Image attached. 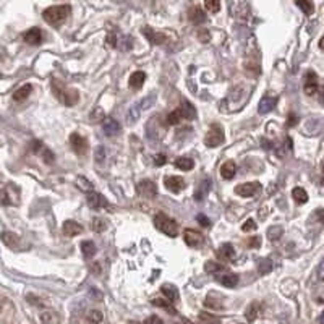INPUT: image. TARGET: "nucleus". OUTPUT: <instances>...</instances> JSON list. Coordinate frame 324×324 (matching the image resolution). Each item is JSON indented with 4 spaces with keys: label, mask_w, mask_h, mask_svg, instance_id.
<instances>
[{
    "label": "nucleus",
    "mask_w": 324,
    "mask_h": 324,
    "mask_svg": "<svg viewBox=\"0 0 324 324\" xmlns=\"http://www.w3.org/2000/svg\"><path fill=\"white\" fill-rule=\"evenodd\" d=\"M261 190V183L259 182H247V183H240L235 187V193L242 198H251L256 193H259Z\"/></svg>",
    "instance_id": "obj_6"
},
{
    "label": "nucleus",
    "mask_w": 324,
    "mask_h": 324,
    "mask_svg": "<svg viewBox=\"0 0 324 324\" xmlns=\"http://www.w3.org/2000/svg\"><path fill=\"white\" fill-rule=\"evenodd\" d=\"M166 156H164V154H157V156H154V164H156L157 167H161V166H164V164H166Z\"/></svg>",
    "instance_id": "obj_50"
},
{
    "label": "nucleus",
    "mask_w": 324,
    "mask_h": 324,
    "mask_svg": "<svg viewBox=\"0 0 324 324\" xmlns=\"http://www.w3.org/2000/svg\"><path fill=\"white\" fill-rule=\"evenodd\" d=\"M152 303L156 305V306L164 308V310H167L169 313H175V310H174L172 305H171V300H167L166 297H164V299H154V300H152Z\"/></svg>",
    "instance_id": "obj_39"
},
{
    "label": "nucleus",
    "mask_w": 324,
    "mask_h": 324,
    "mask_svg": "<svg viewBox=\"0 0 324 324\" xmlns=\"http://www.w3.org/2000/svg\"><path fill=\"white\" fill-rule=\"evenodd\" d=\"M2 240L7 243L8 247H12V248H15L13 245L15 243H18L20 242V238L17 237V235H13V233H10V232H5V233H2Z\"/></svg>",
    "instance_id": "obj_42"
},
{
    "label": "nucleus",
    "mask_w": 324,
    "mask_h": 324,
    "mask_svg": "<svg viewBox=\"0 0 324 324\" xmlns=\"http://www.w3.org/2000/svg\"><path fill=\"white\" fill-rule=\"evenodd\" d=\"M86 318H88V320L91 321L93 324H99V323H102V320H104L102 313H100L99 310H89V311L86 313Z\"/></svg>",
    "instance_id": "obj_38"
},
{
    "label": "nucleus",
    "mask_w": 324,
    "mask_h": 324,
    "mask_svg": "<svg viewBox=\"0 0 324 324\" xmlns=\"http://www.w3.org/2000/svg\"><path fill=\"white\" fill-rule=\"evenodd\" d=\"M235 172H237V167H235V164H233L232 161H227V162H224V164L221 166V175H222V178L232 180L233 177H235Z\"/></svg>",
    "instance_id": "obj_22"
},
{
    "label": "nucleus",
    "mask_w": 324,
    "mask_h": 324,
    "mask_svg": "<svg viewBox=\"0 0 324 324\" xmlns=\"http://www.w3.org/2000/svg\"><path fill=\"white\" fill-rule=\"evenodd\" d=\"M273 268H274V264H273V261H271L269 258H263L261 261L258 263V273L261 274V275L269 274L271 271H273Z\"/></svg>",
    "instance_id": "obj_33"
},
{
    "label": "nucleus",
    "mask_w": 324,
    "mask_h": 324,
    "mask_svg": "<svg viewBox=\"0 0 324 324\" xmlns=\"http://www.w3.org/2000/svg\"><path fill=\"white\" fill-rule=\"evenodd\" d=\"M206 306L211 308V310H221L222 308V297L217 294V292H211L206 299Z\"/></svg>",
    "instance_id": "obj_25"
},
{
    "label": "nucleus",
    "mask_w": 324,
    "mask_h": 324,
    "mask_svg": "<svg viewBox=\"0 0 324 324\" xmlns=\"http://www.w3.org/2000/svg\"><path fill=\"white\" fill-rule=\"evenodd\" d=\"M94 161L98 164H104L105 162V150L104 146H99L98 150L94 151Z\"/></svg>",
    "instance_id": "obj_44"
},
{
    "label": "nucleus",
    "mask_w": 324,
    "mask_h": 324,
    "mask_svg": "<svg viewBox=\"0 0 324 324\" xmlns=\"http://www.w3.org/2000/svg\"><path fill=\"white\" fill-rule=\"evenodd\" d=\"M323 169H324V162H323Z\"/></svg>",
    "instance_id": "obj_59"
},
{
    "label": "nucleus",
    "mask_w": 324,
    "mask_h": 324,
    "mask_svg": "<svg viewBox=\"0 0 324 324\" xmlns=\"http://www.w3.org/2000/svg\"><path fill=\"white\" fill-rule=\"evenodd\" d=\"M41 321L42 324H60V316H58L55 311L46 310L41 313Z\"/></svg>",
    "instance_id": "obj_28"
},
{
    "label": "nucleus",
    "mask_w": 324,
    "mask_h": 324,
    "mask_svg": "<svg viewBox=\"0 0 324 324\" xmlns=\"http://www.w3.org/2000/svg\"><path fill=\"white\" fill-rule=\"evenodd\" d=\"M23 38H25L26 42H28V44L38 46V44H41V41H42V33H41L39 28H31L29 31H26Z\"/></svg>",
    "instance_id": "obj_20"
},
{
    "label": "nucleus",
    "mask_w": 324,
    "mask_h": 324,
    "mask_svg": "<svg viewBox=\"0 0 324 324\" xmlns=\"http://www.w3.org/2000/svg\"><path fill=\"white\" fill-rule=\"evenodd\" d=\"M225 268L222 266V264H219V263H216V261H208L204 264V271L208 274H212V275H216V274H219V273H222Z\"/></svg>",
    "instance_id": "obj_36"
},
{
    "label": "nucleus",
    "mask_w": 324,
    "mask_h": 324,
    "mask_svg": "<svg viewBox=\"0 0 324 324\" xmlns=\"http://www.w3.org/2000/svg\"><path fill=\"white\" fill-rule=\"evenodd\" d=\"M188 18L193 25H201L206 21V13L203 12V8L199 7H191L188 10Z\"/></svg>",
    "instance_id": "obj_19"
},
{
    "label": "nucleus",
    "mask_w": 324,
    "mask_h": 324,
    "mask_svg": "<svg viewBox=\"0 0 324 324\" xmlns=\"http://www.w3.org/2000/svg\"><path fill=\"white\" fill-rule=\"evenodd\" d=\"M52 91H54L55 98L60 100L62 104L65 105H75L78 102L79 96L75 89H70V88H65L60 81H52Z\"/></svg>",
    "instance_id": "obj_2"
},
{
    "label": "nucleus",
    "mask_w": 324,
    "mask_h": 324,
    "mask_svg": "<svg viewBox=\"0 0 324 324\" xmlns=\"http://www.w3.org/2000/svg\"><path fill=\"white\" fill-rule=\"evenodd\" d=\"M292 198H294L299 204H305L308 201V193H306V190L297 187V188L292 190Z\"/></svg>",
    "instance_id": "obj_31"
},
{
    "label": "nucleus",
    "mask_w": 324,
    "mask_h": 324,
    "mask_svg": "<svg viewBox=\"0 0 324 324\" xmlns=\"http://www.w3.org/2000/svg\"><path fill=\"white\" fill-rule=\"evenodd\" d=\"M68 13H70V7L68 5H55V7L46 8L42 12V18L50 26H60L67 20Z\"/></svg>",
    "instance_id": "obj_1"
},
{
    "label": "nucleus",
    "mask_w": 324,
    "mask_h": 324,
    "mask_svg": "<svg viewBox=\"0 0 324 324\" xmlns=\"http://www.w3.org/2000/svg\"><path fill=\"white\" fill-rule=\"evenodd\" d=\"M154 225H156L157 230H161L162 233H166L167 237H177L178 235V224L177 221H174L172 217H169L162 212L154 216Z\"/></svg>",
    "instance_id": "obj_3"
},
{
    "label": "nucleus",
    "mask_w": 324,
    "mask_h": 324,
    "mask_svg": "<svg viewBox=\"0 0 324 324\" xmlns=\"http://www.w3.org/2000/svg\"><path fill=\"white\" fill-rule=\"evenodd\" d=\"M224 143V130L221 128V125L212 124L208 131V135L204 138V145L208 148H217Z\"/></svg>",
    "instance_id": "obj_5"
},
{
    "label": "nucleus",
    "mask_w": 324,
    "mask_h": 324,
    "mask_svg": "<svg viewBox=\"0 0 324 324\" xmlns=\"http://www.w3.org/2000/svg\"><path fill=\"white\" fill-rule=\"evenodd\" d=\"M88 206L93 209H110L109 201L100 193H96V191L88 195Z\"/></svg>",
    "instance_id": "obj_8"
},
{
    "label": "nucleus",
    "mask_w": 324,
    "mask_h": 324,
    "mask_svg": "<svg viewBox=\"0 0 324 324\" xmlns=\"http://www.w3.org/2000/svg\"><path fill=\"white\" fill-rule=\"evenodd\" d=\"M175 167L180 169V171H183V172H190V171H193L195 161L190 157H178L177 161H175Z\"/></svg>",
    "instance_id": "obj_29"
},
{
    "label": "nucleus",
    "mask_w": 324,
    "mask_h": 324,
    "mask_svg": "<svg viewBox=\"0 0 324 324\" xmlns=\"http://www.w3.org/2000/svg\"><path fill=\"white\" fill-rule=\"evenodd\" d=\"M164 185L172 193H180L185 188V180L182 177H177V175H167V177H164Z\"/></svg>",
    "instance_id": "obj_11"
},
{
    "label": "nucleus",
    "mask_w": 324,
    "mask_h": 324,
    "mask_svg": "<svg viewBox=\"0 0 324 324\" xmlns=\"http://www.w3.org/2000/svg\"><path fill=\"white\" fill-rule=\"evenodd\" d=\"M180 109H182L183 117L187 120H195L196 119V109H195V105L190 102V100L183 99L182 104H180Z\"/></svg>",
    "instance_id": "obj_23"
},
{
    "label": "nucleus",
    "mask_w": 324,
    "mask_h": 324,
    "mask_svg": "<svg viewBox=\"0 0 324 324\" xmlns=\"http://www.w3.org/2000/svg\"><path fill=\"white\" fill-rule=\"evenodd\" d=\"M204 5L211 13H217L221 10V0H204Z\"/></svg>",
    "instance_id": "obj_43"
},
{
    "label": "nucleus",
    "mask_w": 324,
    "mask_h": 324,
    "mask_svg": "<svg viewBox=\"0 0 324 324\" xmlns=\"http://www.w3.org/2000/svg\"><path fill=\"white\" fill-rule=\"evenodd\" d=\"M91 225H93V230L98 232V233H102L109 227L107 221H105L104 217H94L93 222H91Z\"/></svg>",
    "instance_id": "obj_34"
},
{
    "label": "nucleus",
    "mask_w": 324,
    "mask_h": 324,
    "mask_svg": "<svg viewBox=\"0 0 324 324\" xmlns=\"http://www.w3.org/2000/svg\"><path fill=\"white\" fill-rule=\"evenodd\" d=\"M320 323H321V324H324V311L321 313V316H320Z\"/></svg>",
    "instance_id": "obj_57"
},
{
    "label": "nucleus",
    "mask_w": 324,
    "mask_h": 324,
    "mask_svg": "<svg viewBox=\"0 0 324 324\" xmlns=\"http://www.w3.org/2000/svg\"><path fill=\"white\" fill-rule=\"evenodd\" d=\"M196 221H198V224L203 225V227H209V225H211V221H209L204 214H198V216H196Z\"/></svg>",
    "instance_id": "obj_49"
},
{
    "label": "nucleus",
    "mask_w": 324,
    "mask_h": 324,
    "mask_svg": "<svg viewBox=\"0 0 324 324\" xmlns=\"http://www.w3.org/2000/svg\"><path fill=\"white\" fill-rule=\"evenodd\" d=\"M143 34H145L146 38L150 39L151 44H154V46H159V44H164V42H166V36H164L162 33L154 31L152 28H143Z\"/></svg>",
    "instance_id": "obj_18"
},
{
    "label": "nucleus",
    "mask_w": 324,
    "mask_h": 324,
    "mask_svg": "<svg viewBox=\"0 0 324 324\" xmlns=\"http://www.w3.org/2000/svg\"><path fill=\"white\" fill-rule=\"evenodd\" d=\"M320 100H321V104L324 105V88H321V93H320Z\"/></svg>",
    "instance_id": "obj_56"
},
{
    "label": "nucleus",
    "mask_w": 324,
    "mask_h": 324,
    "mask_svg": "<svg viewBox=\"0 0 324 324\" xmlns=\"http://www.w3.org/2000/svg\"><path fill=\"white\" fill-rule=\"evenodd\" d=\"M242 230L243 232H253V230H256V222H254L253 219H248V221H245V224L242 225Z\"/></svg>",
    "instance_id": "obj_46"
},
{
    "label": "nucleus",
    "mask_w": 324,
    "mask_h": 324,
    "mask_svg": "<svg viewBox=\"0 0 324 324\" xmlns=\"http://www.w3.org/2000/svg\"><path fill=\"white\" fill-rule=\"evenodd\" d=\"M79 248H81L83 256L86 258V259L93 258L94 254H96V245H94V242H91V240H84V242H81V243H79Z\"/></svg>",
    "instance_id": "obj_30"
},
{
    "label": "nucleus",
    "mask_w": 324,
    "mask_h": 324,
    "mask_svg": "<svg viewBox=\"0 0 324 324\" xmlns=\"http://www.w3.org/2000/svg\"><path fill=\"white\" fill-rule=\"evenodd\" d=\"M102 130L107 136H115L120 131V124L112 117H105L102 120Z\"/></svg>",
    "instance_id": "obj_14"
},
{
    "label": "nucleus",
    "mask_w": 324,
    "mask_h": 324,
    "mask_svg": "<svg viewBox=\"0 0 324 324\" xmlns=\"http://www.w3.org/2000/svg\"><path fill=\"white\" fill-rule=\"evenodd\" d=\"M145 79H146V73L145 72L131 73V76H130V88L131 89H141L143 83H145Z\"/></svg>",
    "instance_id": "obj_26"
},
{
    "label": "nucleus",
    "mask_w": 324,
    "mask_h": 324,
    "mask_svg": "<svg viewBox=\"0 0 324 324\" xmlns=\"http://www.w3.org/2000/svg\"><path fill=\"white\" fill-rule=\"evenodd\" d=\"M275 105H277V98H274V96H264L258 104V112L268 114L275 107Z\"/></svg>",
    "instance_id": "obj_16"
},
{
    "label": "nucleus",
    "mask_w": 324,
    "mask_h": 324,
    "mask_svg": "<svg viewBox=\"0 0 324 324\" xmlns=\"http://www.w3.org/2000/svg\"><path fill=\"white\" fill-rule=\"evenodd\" d=\"M31 91H33V88H31L29 84H25V86H21L20 89H17V91H15L13 99H15V100H25V99L31 94Z\"/></svg>",
    "instance_id": "obj_35"
},
{
    "label": "nucleus",
    "mask_w": 324,
    "mask_h": 324,
    "mask_svg": "<svg viewBox=\"0 0 324 324\" xmlns=\"http://www.w3.org/2000/svg\"><path fill=\"white\" fill-rule=\"evenodd\" d=\"M282 233H284L282 227L273 225V227H271V229L268 230V238H269L271 242H275V240H279V238L282 237Z\"/></svg>",
    "instance_id": "obj_37"
},
{
    "label": "nucleus",
    "mask_w": 324,
    "mask_h": 324,
    "mask_svg": "<svg viewBox=\"0 0 324 324\" xmlns=\"http://www.w3.org/2000/svg\"><path fill=\"white\" fill-rule=\"evenodd\" d=\"M161 292L167 300H171V301L178 300V290H177V287L172 284H164L161 287Z\"/></svg>",
    "instance_id": "obj_27"
},
{
    "label": "nucleus",
    "mask_w": 324,
    "mask_h": 324,
    "mask_svg": "<svg viewBox=\"0 0 324 324\" xmlns=\"http://www.w3.org/2000/svg\"><path fill=\"white\" fill-rule=\"evenodd\" d=\"M151 104H154V96H150V98H148V100H146V98H145V99L141 100V102L131 105V107L128 109V114H126V124H128V125L136 124L138 119L141 117V110H143V109H148Z\"/></svg>",
    "instance_id": "obj_4"
},
{
    "label": "nucleus",
    "mask_w": 324,
    "mask_h": 324,
    "mask_svg": "<svg viewBox=\"0 0 324 324\" xmlns=\"http://www.w3.org/2000/svg\"><path fill=\"white\" fill-rule=\"evenodd\" d=\"M62 230H63V235L76 237V235H79V233L83 232V225L78 224L76 221H65V222H63Z\"/></svg>",
    "instance_id": "obj_15"
},
{
    "label": "nucleus",
    "mask_w": 324,
    "mask_h": 324,
    "mask_svg": "<svg viewBox=\"0 0 324 324\" xmlns=\"http://www.w3.org/2000/svg\"><path fill=\"white\" fill-rule=\"evenodd\" d=\"M198 39H199L201 42H208V41H209V33H208V31H199Z\"/></svg>",
    "instance_id": "obj_52"
},
{
    "label": "nucleus",
    "mask_w": 324,
    "mask_h": 324,
    "mask_svg": "<svg viewBox=\"0 0 324 324\" xmlns=\"http://www.w3.org/2000/svg\"><path fill=\"white\" fill-rule=\"evenodd\" d=\"M318 219H320V221L323 222V224H324V211H320V212H318Z\"/></svg>",
    "instance_id": "obj_55"
},
{
    "label": "nucleus",
    "mask_w": 324,
    "mask_h": 324,
    "mask_svg": "<svg viewBox=\"0 0 324 324\" xmlns=\"http://www.w3.org/2000/svg\"><path fill=\"white\" fill-rule=\"evenodd\" d=\"M216 279L217 282L222 284L224 287H229V289H233L237 284H238V275L233 274V273H229V271H222V273L216 274Z\"/></svg>",
    "instance_id": "obj_13"
},
{
    "label": "nucleus",
    "mask_w": 324,
    "mask_h": 324,
    "mask_svg": "<svg viewBox=\"0 0 324 324\" xmlns=\"http://www.w3.org/2000/svg\"><path fill=\"white\" fill-rule=\"evenodd\" d=\"M297 120H299V119H297V117H295L294 114H292V115H290V119L287 120V126H294V125L297 124Z\"/></svg>",
    "instance_id": "obj_53"
},
{
    "label": "nucleus",
    "mask_w": 324,
    "mask_h": 324,
    "mask_svg": "<svg viewBox=\"0 0 324 324\" xmlns=\"http://www.w3.org/2000/svg\"><path fill=\"white\" fill-rule=\"evenodd\" d=\"M316 279L320 280V282H324V258L321 259L316 268Z\"/></svg>",
    "instance_id": "obj_48"
},
{
    "label": "nucleus",
    "mask_w": 324,
    "mask_h": 324,
    "mask_svg": "<svg viewBox=\"0 0 324 324\" xmlns=\"http://www.w3.org/2000/svg\"><path fill=\"white\" fill-rule=\"evenodd\" d=\"M104 119H105V115H104V112H102V109H100V107L93 109V112H91V120H94V122H102Z\"/></svg>",
    "instance_id": "obj_45"
},
{
    "label": "nucleus",
    "mask_w": 324,
    "mask_h": 324,
    "mask_svg": "<svg viewBox=\"0 0 324 324\" xmlns=\"http://www.w3.org/2000/svg\"><path fill=\"white\" fill-rule=\"evenodd\" d=\"M75 185L78 187L79 191H83V193H86V195L93 193V191H94V185H93L91 182H89V180H88L86 177H84V175H79V177L76 178Z\"/></svg>",
    "instance_id": "obj_24"
},
{
    "label": "nucleus",
    "mask_w": 324,
    "mask_h": 324,
    "mask_svg": "<svg viewBox=\"0 0 324 324\" xmlns=\"http://www.w3.org/2000/svg\"><path fill=\"white\" fill-rule=\"evenodd\" d=\"M138 193L141 196H146V198H154L157 195V185L152 180H141L138 183Z\"/></svg>",
    "instance_id": "obj_12"
},
{
    "label": "nucleus",
    "mask_w": 324,
    "mask_h": 324,
    "mask_svg": "<svg viewBox=\"0 0 324 324\" xmlns=\"http://www.w3.org/2000/svg\"><path fill=\"white\" fill-rule=\"evenodd\" d=\"M217 254H219L224 261H233V259H235V248H233L232 243H224V245L219 248Z\"/></svg>",
    "instance_id": "obj_21"
},
{
    "label": "nucleus",
    "mask_w": 324,
    "mask_h": 324,
    "mask_svg": "<svg viewBox=\"0 0 324 324\" xmlns=\"http://www.w3.org/2000/svg\"><path fill=\"white\" fill-rule=\"evenodd\" d=\"M318 89H320V86H318V83H316V75L313 72H308L306 81H305V86H303L305 94L306 96H315L318 93Z\"/></svg>",
    "instance_id": "obj_17"
},
{
    "label": "nucleus",
    "mask_w": 324,
    "mask_h": 324,
    "mask_svg": "<svg viewBox=\"0 0 324 324\" xmlns=\"http://www.w3.org/2000/svg\"><path fill=\"white\" fill-rule=\"evenodd\" d=\"M259 315V305L258 303H251L247 310V320L248 321H254L256 316Z\"/></svg>",
    "instance_id": "obj_41"
},
{
    "label": "nucleus",
    "mask_w": 324,
    "mask_h": 324,
    "mask_svg": "<svg viewBox=\"0 0 324 324\" xmlns=\"http://www.w3.org/2000/svg\"><path fill=\"white\" fill-rule=\"evenodd\" d=\"M320 47H321V49H324V38H323L321 42H320Z\"/></svg>",
    "instance_id": "obj_58"
},
{
    "label": "nucleus",
    "mask_w": 324,
    "mask_h": 324,
    "mask_svg": "<svg viewBox=\"0 0 324 324\" xmlns=\"http://www.w3.org/2000/svg\"><path fill=\"white\" fill-rule=\"evenodd\" d=\"M73 324H93V323L88 318H84V320H73Z\"/></svg>",
    "instance_id": "obj_54"
},
{
    "label": "nucleus",
    "mask_w": 324,
    "mask_h": 324,
    "mask_svg": "<svg viewBox=\"0 0 324 324\" xmlns=\"http://www.w3.org/2000/svg\"><path fill=\"white\" fill-rule=\"evenodd\" d=\"M211 188H212V182H211V178H203L201 182L196 185V190H195V195H193V198H195V201H204L206 199V196L209 195V191H211Z\"/></svg>",
    "instance_id": "obj_9"
},
{
    "label": "nucleus",
    "mask_w": 324,
    "mask_h": 324,
    "mask_svg": "<svg viewBox=\"0 0 324 324\" xmlns=\"http://www.w3.org/2000/svg\"><path fill=\"white\" fill-rule=\"evenodd\" d=\"M245 245L248 248H259V247H261V238H259V237H251V238H248Z\"/></svg>",
    "instance_id": "obj_47"
},
{
    "label": "nucleus",
    "mask_w": 324,
    "mask_h": 324,
    "mask_svg": "<svg viewBox=\"0 0 324 324\" xmlns=\"http://www.w3.org/2000/svg\"><path fill=\"white\" fill-rule=\"evenodd\" d=\"M183 240H185V243H187L188 247H201L203 245V242H204V237L201 235V233L198 232V230H195V229H185V232H183Z\"/></svg>",
    "instance_id": "obj_10"
},
{
    "label": "nucleus",
    "mask_w": 324,
    "mask_h": 324,
    "mask_svg": "<svg viewBox=\"0 0 324 324\" xmlns=\"http://www.w3.org/2000/svg\"><path fill=\"white\" fill-rule=\"evenodd\" d=\"M183 119H185V117H183L182 109L178 107V109H175V110H172L171 114H169V117H167V125H178Z\"/></svg>",
    "instance_id": "obj_32"
},
{
    "label": "nucleus",
    "mask_w": 324,
    "mask_h": 324,
    "mask_svg": "<svg viewBox=\"0 0 324 324\" xmlns=\"http://www.w3.org/2000/svg\"><path fill=\"white\" fill-rule=\"evenodd\" d=\"M297 5L301 8V12H303L305 15H311L313 10H315V7H313V3L310 2V0H297Z\"/></svg>",
    "instance_id": "obj_40"
},
{
    "label": "nucleus",
    "mask_w": 324,
    "mask_h": 324,
    "mask_svg": "<svg viewBox=\"0 0 324 324\" xmlns=\"http://www.w3.org/2000/svg\"><path fill=\"white\" fill-rule=\"evenodd\" d=\"M70 146H72V150L78 154V156H84V154H86L88 150H89L88 140L79 133H72L70 135Z\"/></svg>",
    "instance_id": "obj_7"
},
{
    "label": "nucleus",
    "mask_w": 324,
    "mask_h": 324,
    "mask_svg": "<svg viewBox=\"0 0 324 324\" xmlns=\"http://www.w3.org/2000/svg\"><path fill=\"white\" fill-rule=\"evenodd\" d=\"M146 324H164V321L159 316H150L146 320Z\"/></svg>",
    "instance_id": "obj_51"
}]
</instances>
